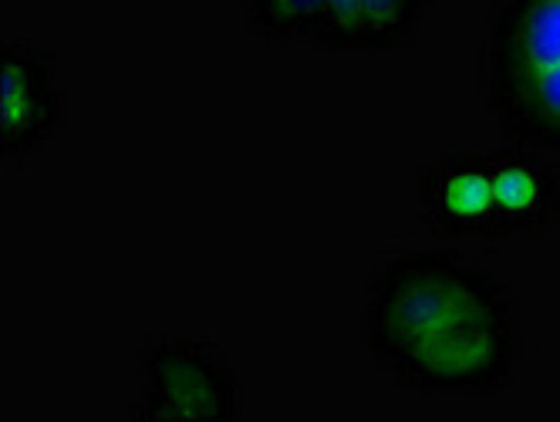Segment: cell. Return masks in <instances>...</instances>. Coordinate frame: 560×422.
<instances>
[{"label":"cell","mask_w":560,"mask_h":422,"mask_svg":"<svg viewBox=\"0 0 560 422\" xmlns=\"http://www.w3.org/2000/svg\"><path fill=\"white\" fill-rule=\"evenodd\" d=\"M325 31L317 48L328 55L365 51V11L362 0H325Z\"/></svg>","instance_id":"cell-9"},{"label":"cell","mask_w":560,"mask_h":422,"mask_svg":"<svg viewBox=\"0 0 560 422\" xmlns=\"http://www.w3.org/2000/svg\"><path fill=\"white\" fill-rule=\"evenodd\" d=\"M68 126L55 48L34 37H8L0 48V152L24 166L51 149Z\"/></svg>","instance_id":"cell-4"},{"label":"cell","mask_w":560,"mask_h":422,"mask_svg":"<svg viewBox=\"0 0 560 422\" xmlns=\"http://www.w3.org/2000/svg\"><path fill=\"white\" fill-rule=\"evenodd\" d=\"M493 220L487 241H540L560 220V166L547 149L503 142L487 149Z\"/></svg>","instance_id":"cell-5"},{"label":"cell","mask_w":560,"mask_h":422,"mask_svg":"<svg viewBox=\"0 0 560 422\" xmlns=\"http://www.w3.org/2000/svg\"><path fill=\"white\" fill-rule=\"evenodd\" d=\"M419 223L435 237H483L493 220V179L487 149H453L432 156L416 176Z\"/></svg>","instance_id":"cell-6"},{"label":"cell","mask_w":560,"mask_h":422,"mask_svg":"<svg viewBox=\"0 0 560 422\" xmlns=\"http://www.w3.org/2000/svg\"><path fill=\"white\" fill-rule=\"evenodd\" d=\"M139 368H142V382L136 399L126 409L129 419L233 422L244 415V378H240L233 359L213 338L203 335L149 338Z\"/></svg>","instance_id":"cell-3"},{"label":"cell","mask_w":560,"mask_h":422,"mask_svg":"<svg viewBox=\"0 0 560 422\" xmlns=\"http://www.w3.org/2000/svg\"><path fill=\"white\" fill-rule=\"evenodd\" d=\"M487 112L506 139L560 152V0H493Z\"/></svg>","instance_id":"cell-2"},{"label":"cell","mask_w":560,"mask_h":422,"mask_svg":"<svg viewBox=\"0 0 560 422\" xmlns=\"http://www.w3.org/2000/svg\"><path fill=\"white\" fill-rule=\"evenodd\" d=\"M365 55H388L412 48L429 24V0H362Z\"/></svg>","instance_id":"cell-8"},{"label":"cell","mask_w":560,"mask_h":422,"mask_svg":"<svg viewBox=\"0 0 560 422\" xmlns=\"http://www.w3.org/2000/svg\"><path fill=\"white\" fill-rule=\"evenodd\" d=\"M358 338L392 382L425 399H497L527 362L513 278L453 244L385 250L365 281Z\"/></svg>","instance_id":"cell-1"},{"label":"cell","mask_w":560,"mask_h":422,"mask_svg":"<svg viewBox=\"0 0 560 422\" xmlns=\"http://www.w3.org/2000/svg\"><path fill=\"white\" fill-rule=\"evenodd\" d=\"M429 4H432V0H429Z\"/></svg>","instance_id":"cell-10"},{"label":"cell","mask_w":560,"mask_h":422,"mask_svg":"<svg viewBox=\"0 0 560 422\" xmlns=\"http://www.w3.org/2000/svg\"><path fill=\"white\" fill-rule=\"evenodd\" d=\"M325 0H240L247 31L264 45H314L325 31Z\"/></svg>","instance_id":"cell-7"}]
</instances>
